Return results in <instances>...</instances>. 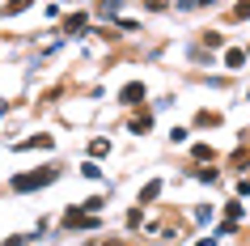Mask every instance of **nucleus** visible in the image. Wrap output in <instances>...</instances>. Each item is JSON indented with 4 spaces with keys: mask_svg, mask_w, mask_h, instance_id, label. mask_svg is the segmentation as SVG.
I'll return each instance as SVG.
<instances>
[{
    "mask_svg": "<svg viewBox=\"0 0 250 246\" xmlns=\"http://www.w3.org/2000/svg\"><path fill=\"white\" fill-rule=\"evenodd\" d=\"M136 98H145V89H140V85H127V89H123V102H136Z\"/></svg>",
    "mask_w": 250,
    "mask_h": 246,
    "instance_id": "f03ea898",
    "label": "nucleus"
},
{
    "mask_svg": "<svg viewBox=\"0 0 250 246\" xmlns=\"http://www.w3.org/2000/svg\"><path fill=\"white\" fill-rule=\"evenodd\" d=\"M55 179V170H47V174H21V179H13L17 191H30V187H42V182H51Z\"/></svg>",
    "mask_w": 250,
    "mask_h": 246,
    "instance_id": "f257e3e1",
    "label": "nucleus"
},
{
    "mask_svg": "<svg viewBox=\"0 0 250 246\" xmlns=\"http://www.w3.org/2000/svg\"><path fill=\"white\" fill-rule=\"evenodd\" d=\"M30 0H13V4H9V9H4V13H21V9H26Z\"/></svg>",
    "mask_w": 250,
    "mask_h": 246,
    "instance_id": "7ed1b4c3",
    "label": "nucleus"
}]
</instances>
